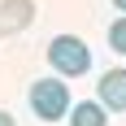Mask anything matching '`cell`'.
<instances>
[{
    "mask_svg": "<svg viewBox=\"0 0 126 126\" xmlns=\"http://www.w3.org/2000/svg\"><path fill=\"white\" fill-rule=\"evenodd\" d=\"M48 61H52V70L61 78H78V74L91 70V48L78 35H57L48 44Z\"/></svg>",
    "mask_w": 126,
    "mask_h": 126,
    "instance_id": "cell-1",
    "label": "cell"
},
{
    "mask_svg": "<svg viewBox=\"0 0 126 126\" xmlns=\"http://www.w3.org/2000/svg\"><path fill=\"white\" fill-rule=\"evenodd\" d=\"M31 109L39 122H61L70 113V87L61 78H35L31 83Z\"/></svg>",
    "mask_w": 126,
    "mask_h": 126,
    "instance_id": "cell-2",
    "label": "cell"
},
{
    "mask_svg": "<svg viewBox=\"0 0 126 126\" xmlns=\"http://www.w3.org/2000/svg\"><path fill=\"white\" fill-rule=\"evenodd\" d=\"M96 100L104 113H126V70H109L96 83Z\"/></svg>",
    "mask_w": 126,
    "mask_h": 126,
    "instance_id": "cell-3",
    "label": "cell"
},
{
    "mask_svg": "<svg viewBox=\"0 0 126 126\" xmlns=\"http://www.w3.org/2000/svg\"><path fill=\"white\" fill-rule=\"evenodd\" d=\"M31 17H35V4H31V0H4V4H0V31H4V35H9V31H22Z\"/></svg>",
    "mask_w": 126,
    "mask_h": 126,
    "instance_id": "cell-4",
    "label": "cell"
},
{
    "mask_svg": "<svg viewBox=\"0 0 126 126\" xmlns=\"http://www.w3.org/2000/svg\"><path fill=\"white\" fill-rule=\"evenodd\" d=\"M65 117H70V126H109V113L100 109V100H78L74 113Z\"/></svg>",
    "mask_w": 126,
    "mask_h": 126,
    "instance_id": "cell-5",
    "label": "cell"
},
{
    "mask_svg": "<svg viewBox=\"0 0 126 126\" xmlns=\"http://www.w3.org/2000/svg\"><path fill=\"white\" fill-rule=\"evenodd\" d=\"M109 48L126 57V13L117 17V22H109Z\"/></svg>",
    "mask_w": 126,
    "mask_h": 126,
    "instance_id": "cell-6",
    "label": "cell"
},
{
    "mask_svg": "<svg viewBox=\"0 0 126 126\" xmlns=\"http://www.w3.org/2000/svg\"><path fill=\"white\" fill-rule=\"evenodd\" d=\"M0 126H17V122H13V113H9V109H0Z\"/></svg>",
    "mask_w": 126,
    "mask_h": 126,
    "instance_id": "cell-7",
    "label": "cell"
},
{
    "mask_svg": "<svg viewBox=\"0 0 126 126\" xmlns=\"http://www.w3.org/2000/svg\"><path fill=\"white\" fill-rule=\"evenodd\" d=\"M113 4H117V13H126V0H113Z\"/></svg>",
    "mask_w": 126,
    "mask_h": 126,
    "instance_id": "cell-8",
    "label": "cell"
}]
</instances>
